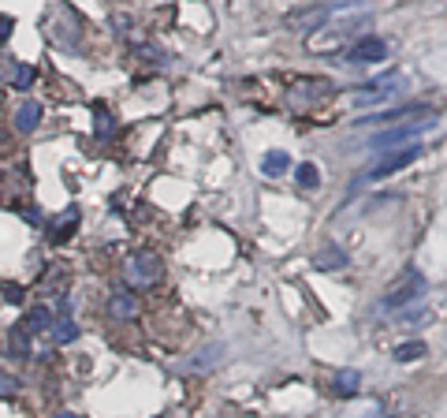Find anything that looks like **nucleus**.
Returning a JSON list of instances; mask_svg holds the SVG:
<instances>
[{"mask_svg": "<svg viewBox=\"0 0 447 418\" xmlns=\"http://www.w3.org/2000/svg\"><path fill=\"white\" fill-rule=\"evenodd\" d=\"M41 34L56 49H75L82 38V19L75 15V8H68V4H52L45 12V19H41Z\"/></svg>", "mask_w": 447, "mask_h": 418, "instance_id": "nucleus-1", "label": "nucleus"}, {"mask_svg": "<svg viewBox=\"0 0 447 418\" xmlns=\"http://www.w3.org/2000/svg\"><path fill=\"white\" fill-rule=\"evenodd\" d=\"M425 154V146L421 142H407L402 149H391V154H380L373 165L365 168V172H358V187L362 184H377V179H384V176H395L402 172V168H410L414 161H418Z\"/></svg>", "mask_w": 447, "mask_h": 418, "instance_id": "nucleus-2", "label": "nucleus"}, {"mask_svg": "<svg viewBox=\"0 0 447 418\" xmlns=\"http://www.w3.org/2000/svg\"><path fill=\"white\" fill-rule=\"evenodd\" d=\"M160 273H165V262H160V254H153V251H138L127 258V284L130 288H153L160 281Z\"/></svg>", "mask_w": 447, "mask_h": 418, "instance_id": "nucleus-3", "label": "nucleus"}, {"mask_svg": "<svg viewBox=\"0 0 447 418\" xmlns=\"http://www.w3.org/2000/svg\"><path fill=\"white\" fill-rule=\"evenodd\" d=\"M332 8L328 4H302V8H291L287 15H283V30H291V34H317V30L328 23Z\"/></svg>", "mask_w": 447, "mask_h": 418, "instance_id": "nucleus-4", "label": "nucleus"}, {"mask_svg": "<svg viewBox=\"0 0 447 418\" xmlns=\"http://www.w3.org/2000/svg\"><path fill=\"white\" fill-rule=\"evenodd\" d=\"M421 295H425V276L418 269H407V273H402V281L384 295V303H380V306H384V310H402V306L418 303Z\"/></svg>", "mask_w": 447, "mask_h": 418, "instance_id": "nucleus-5", "label": "nucleus"}, {"mask_svg": "<svg viewBox=\"0 0 447 418\" xmlns=\"http://www.w3.org/2000/svg\"><path fill=\"white\" fill-rule=\"evenodd\" d=\"M432 127H436V116H421V120H407V124L391 127V131H384V135L369 138V149H384V146H395V142H414V138H418V135L432 131Z\"/></svg>", "mask_w": 447, "mask_h": 418, "instance_id": "nucleus-6", "label": "nucleus"}, {"mask_svg": "<svg viewBox=\"0 0 447 418\" xmlns=\"http://www.w3.org/2000/svg\"><path fill=\"white\" fill-rule=\"evenodd\" d=\"M380 60H388V45H384V38H377V34H362L351 49H347V64H354V68L380 64Z\"/></svg>", "mask_w": 447, "mask_h": 418, "instance_id": "nucleus-7", "label": "nucleus"}, {"mask_svg": "<svg viewBox=\"0 0 447 418\" xmlns=\"http://www.w3.org/2000/svg\"><path fill=\"white\" fill-rule=\"evenodd\" d=\"M79 221H82V213L75 209V206H71V209H63L60 217H52V221H49V239H52V243H68V239H71V232L79 228Z\"/></svg>", "mask_w": 447, "mask_h": 418, "instance_id": "nucleus-8", "label": "nucleus"}, {"mask_svg": "<svg viewBox=\"0 0 447 418\" xmlns=\"http://www.w3.org/2000/svg\"><path fill=\"white\" fill-rule=\"evenodd\" d=\"M313 265H317V269H324V273H335V269H347V265H351V258H347L343 246L328 243V246H321V251L313 254Z\"/></svg>", "mask_w": 447, "mask_h": 418, "instance_id": "nucleus-9", "label": "nucleus"}, {"mask_svg": "<svg viewBox=\"0 0 447 418\" xmlns=\"http://www.w3.org/2000/svg\"><path fill=\"white\" fill-rule=\"evenodd\" d=\"M108 314H112L116 321H130L138 314V299L135 292H127V288H119V292H112V299H108Z\"/></svg>", "mask_w": 447, "mask_h": 418, "instance_id": "nucleus-10", "label": "nucleus"}, {"mask_svg": "<svg viewBox=\"0 0 447 418\" xmlns=\"http://www.w3.org/2000/svg\"><path fill=\"white\" fill-rule=\"evenodd\" d=\"M41 112H45V109H41V101L26 98V101H23V105H19V109H15V131L30 135V131H34V127L41 124Z\"/></svg>", "mask_w": 447, "mask_h": 418, "instance_id": "nucleus-11", "label": "nucleus"}, {"mask_svg": "<svg viewBox=\"0 0 447 418\" xmlns=\"http://www.w3.org/2000/svg\"><path fill=\"white\" fill-rule=\"evenodd\" d=\"M19 325H23L30 336H41V332L52 329V310H49V306H34L23 321H19Z\"/></svg>", "mask_w": 447, "mask_h": 418, "instance_id": "nucleus-12", "label": "nucleus"}, {"mask_svg": "<svg viewBox=\"0 0 447 418\" xmlns=\"http://www.w3.org/2000/svg\"><path fill=\"white\" fill-rule=\"evenodd\" d=\"M291 168V157L283 154V149H268L265 157H261V172L265 176H283Z\"/></svg>", "mask_w": 447, "mask_h": 418, "instance_id": "nucleus-13", "label": "nucleus"}, {"mask_svg": "<svg viewBox=\"0 0 447 418\" xmlns=\"http://www.w3.org/2000/svg\"><path fill=\"white\" fill-rule=\"evenodd\" d=\"M52 344H71L75 336H79V325H75V318L71 314H63L60 321H52Z\"/></svg>", "mask_w": 447, "mask_h": 418, "instance_id": "nucleus-14", "label": "nucleus"}, {"mask_svg": "<svg viewBox=\"0 0 447 418\" xmlns=\"http://www.w3.org/2000/svg\"><path fill=\"white\" fill-rule=\"evenodd\" d=\"M30 332L23 329V325H12V332H8V348H12V355H19V359H26L30 355Z\"/></svg>", "mask_w": 447, "mask_h": 418, "instance_id": "nucleus-15", "label": "nucleus"}, {"mask_svg": "<svg viewBox=\"0 0 447 418\" xmlns=\"http://www.w3.org/2000/svg\"><path fill=\"white\" fill-rule=\"evenodd\" d=\"M358 385H362V373H358V370H343L340 378H335V396H354Z\"/></svg>", "mask_w": 447, "mask_h": 418, "instance_id": "nucleus-16", "label": "nucleus"}, {"mask_svg": "<svg viewBox=\"0 0 447 418\" xmlns=\"http://www.w3.org/2000/svg\"><path fill=\"white\" fill-rule=\"evenodd\" d=\"M421 355H425L421 340H407V344H399L395 351H391V359H395V362H414V359H421Z\"/></svg>", "mask_w": 447, "mask_h": 418, "instance_id": "nucleus-17", "label": "nucleus"}, {"mask_svg": "<svg viewBox=\"0 0 447 418\" xmlns=\"http://www.w3.org/2000/svg\"><path fill=\"white\" fill-rule=\"evenodd\" d=\"M34 79H38V71L30 68V64H15V71H12V87L15 90H30V87H34Z\"/></svg>", "mask_w": 447, "mask_h": 418, "instance_id": "nucleus-18", "label": "nucleus"}, {"mask_svg": "<svg viewBox=\"0 0 447 418\" xmlns=\"http://www.w3.org/2000/svg\"><path fill=\"white\" fill-rule=\"evenodd\" d=\"M294 179H298V187H317L321 184V172H317V165H310V161H306V165H298V168H294Z\"/></svg>", "mask_w": 447, "mask_h": 418, "instance_id": "nucleus-19", "label": "nucleus"}, {"mask_svg": "<svg viewBox=\"0 0 447 418\" xmlns=\"http://www.w3.org/2000/svg\"><path fill=\"white\" fill-rule=\"evenodd\" d=\"M112 127L116 124H112V112H108V109H97L93 112V135L97 138H108V135H112Z\"/></svg>", "mask_w": 447, "mask_h": 418, "instance_id": "nucleus-20", "label": "nucleus"}, {"mask_svg": "<svg viewBox=\"0 0 447 418\" xmlns=\"http://www.w3.org/2000/svg\"><path fill=\"white\" fill-rule=\"evenodd\" d=\"M0 295H4V303H12V306H19V303H23V284H12V281H4V284H0Z\"/></svg>", "mask_w": 447, "mask_h": 418, "instance_id": "nucleus-21", "label": "nucleus"}, {"mask_svg": "<svg viewBox=\"0 0 447 418\" xmlns=\"http://www.w3.org/2000/svg\"><path fill=\"white\" fill-rule=\"evenodd\" d=\"M15 392H19V381L12 373H0V396H15Z\"/></svg>", "mask_w": 447, "mask_h": 418, "instance_id": "nucleus-22", "label": "nucleus"}, {"mask_svg": "<svg viewBox=\"0 0 447 418\" xmlns=\"http://www.w3.org/2000/svg\"><path fill=\"white\" fill-rule=\"evenodd\" d=\"M12 30H15V19H12V15H0V41L12 34Z\"/></svg>", "mask_w": 447, "mask_h": 418, "instance_id": "nucleus-23", "label": "nucleus"}, {"mask_svg": "<svg viewBox=\"0 0 447 418\" xmlns=\"http://www.w3.org/2000/svg\"><path fill=\"white\" fill-rule=\"evenodd\" d=\"M56 418H79V415H75V411H60Z\"/></svg>", "mask_w": 447, "mask_h": 418, "instance_id": "nucleus-24", "label": "nucleus"}, {"mask_svg": "<svg viewBox=\"0 0 447 418\" xmlns=\"http://www.w3.org/2000/svg\"><path fill=\"white\" fill-rule=\"evenodd\" d=\"M340 4H358V0H340Z\"/></svg>", "mask_w": 447, "mask_h": 418, "instance_id": "nucleus-25", "label": "nucleus"}]
</instances>
